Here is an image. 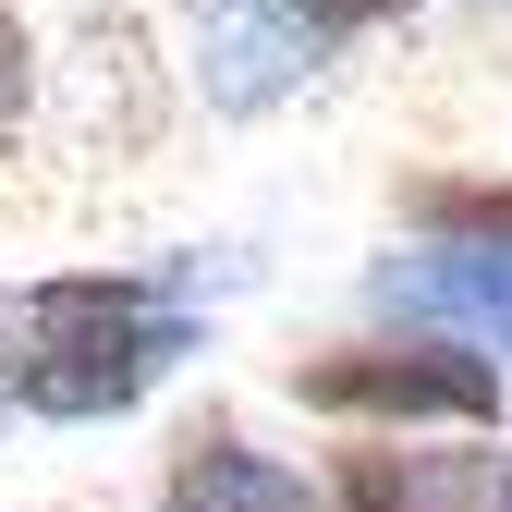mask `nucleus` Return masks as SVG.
Here are the masks:
<instances>
[{"instance_id":"3","label":"nucleus","mask_w":512,"mask_h":512,"mask_svg":"<svg viewBox=\"0 0 512 512\" xmlns=\"http://www.w3.org/2000/svg\"><path fill=\"white\" fill-rule=\"evenodd\" d=\"M378 305L427 342H464V354H512V256L476 244H427V256H378Z\"/></svg>"},{"instance_id":"8","label":"nucleus","mask_w":512,"mask_h":512,"mask_svg":"<svg viewBox=\"0 0 512 512\" xmlns=\"http://www.w3.org/2000/svg\"><path fill=\"white\" fill-rule=\"evenodd\" d=\"M25 98H37V49H25V13L0 0V135L25 122Z\"/></svg>"},{"instance_id":"1","label":"nucleus","mask_w":512,"mask_h":512,"mask_svg":"<svg viewBox=\"0 0 512 512\" xmlns=\"http://www.w3.org/2000/svg\"><path fill=\"white\" fill-rule=\"evenodd\" d=\"M183 354H196V305H171L159 281L74 269V281L0 293V403L25 415H61V427L135 415Z\"/></svg>"},{"instance_id":"7","label":"nucleus","mask_w":512,"mask_h":512,"mask_svg":"<svg viewBox=\"0 0 512 512\" xmlns=\"http://www.w3.org/2000/svg\"><path fill=\"white\" fill-rule=\"evenodd\" d=\"M403 220H415L427 244H476V256H512V183L427 171V183H403Z\"/></svg>"},{"instance_id":"5","label":"nucleus","mask_w":512,"mask_h":512,"mask_svg":"<svg viewBox=\"0 0 512 512\" xmlns=\"http://www.w3.org/2000/svg\"><path fill=\"white\" fill-rule=\"evenodd\" d=\"M159 512H317V500H305V476H293V464H269V452H256V439L196 427V439L171 452Z\"/></svg>"},{"instance_id":"2","label":"nucleus","mask_w":512,"mask_h":512,"mask_svg":"<svg viewBox=\"0 0 512 512\" xmlns=\"http://www.w3.org/2000/svg\"><path fill=\"white\" fill-rule=\"evenodd\" d=\"M293 403L342 415V427H500V366L464 342H342V354H305L293 366Z\"/></svg>"},{"instance_id":"4","label":"nucleus","mask_w":512,"mask_h":512,"mask_svg":"<svg viewBox=\"0 0 512 512\" xmlns=\"http://www.w3.org/2000/svg\"><path fill=\"white\" fill-rule=\"evenodd\" d=\"M317 74V37L293 25V0H196V86L220 110H269Z\"/></svg>"},{"instance_id":"9","label":"nucleus","mask_w":512,"mask_h":512,"mask_svg":"<svg viewBox=\"0 0 512 512\" xmlns=\"http://www.w3.org/2000/svg\"><path fill=\"white\" fill-rule=\"evenodd\" d=\"M391 13H415V0H293V25L330 49V37H366V25H391Z\"/></svg>"},{"instance_id":"6","label":"nucleus","mask_w":512,"mask_h":512,"mask_svg":"<svg viewBox=\"0 0 512 512\" xmlns=\"http://www.w3.org/2000/svg\"><path fill=\"white\" fill-rule=\"evenodd\" d=\"M500 476H439L415 452H342L330 476V512H452V500H488Z\"/></svg>"}]
</instances>
